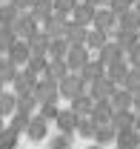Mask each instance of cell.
Listing matches in <instances>:
<instances>
[{"label": "cell", "mask_w": 140, "mask_h": 149, "mask_svg": "<svg viewBox=\"0 0 140 149\" xmlns=\"http://www.w3.org/2000/svg\"><path fill=\"white\" fill-rule=\"evenodd\" d=\"M15 95H17V92H15ZM17 109L35 112V109H40V100L35 97V92H23V95H17Z\"/></svg>", "instance_id": "31"}, {"label": "cell", "mask_w": 140, "mask_h": 149, "mask_svg": "<svg viewBox=\"0 0 140 149\" xmlns=\"http://www.w3.org/2000/svg\"><path fill=\"white\" fill-rule=\"evenodd\" d=\"M46 135H49V120L43 115H32V120L26 126V138L29 141H46Z\"/></svg>", "instance_id": "4"}, {"label": "cell", "mask_w": 140, "mask_h": 149, "mask_svg": "<svg viewBox=\"0 0 140 149\" xmlns=\"http://www.w3.org/2000/svg\"><path fill=\"white\" fill-rule=\"evenodd\" d=\"M129 92H140V69H134L132 66V72H129V77H126V83H123Z\"/></svg>", "instance_id": "35"}, {"label": "cell", "mask_w": 140, "mask_h": 149, "mask_svg": "<svg viewBox=\"0 0 140 149\" xmlns=\"http://www.w3.org/2000/svg\"><path fill=\"white\" fill-rule=\"evenodd\" d=\"M17 112V95L15 92H3L0 95V115L3 118H12Z\"/></svg>", "instance_id": "24"}, {"label": "cell", "mask_w": 140, "mask_h": 149, "mask_svg": "<svg viewBox=\"0 0 140 149\" xmlns=\"http://www.w3.org/2000/svg\"><path fill=\"white\" fill-rule=\"evenodd\" d=\"M49 149H71V132H60L49 138Z\"/></svg>", "instance_id": "34"}, {"label": "cell", "mask_w": 140, "mask_h": 149, "mask_svg": "<svg viewBox=\"0 0 140 149\" xmlns=\"http://www.w3.org/2000/svg\"><path fill=\"white\" fill-rule=\"evenodd\" d=\"M86 3H91V6H103L106 0H86Z\"/></svg>", "instance_id": "43"}, {"label": "cell", "mask_w": 140, "mask_h": 149, "mask_svg": "<svg viewBox=\"0 0 140 149\" xmlns=\"http://www.w3.org/2000/svg\"><path fill=\"white\" fill-rule=\"evenodd\" d=\"M26 69H32L37 77H43V74L49 72V60H46V55H43V52H32L29 63H26Z\"/></svg>", "instance_id": "22"}, {"label": "cell", "mask_w": 140, "mask_h": 149, "mask_svg": "<svg viewBox=\"0 0 140 149\" xmlns=\"http://www.w3.org/2000/svg\"><path fill=\"white\" fill-rule=\"evenodd\" d=\"M117 92V83L109 77V74H103V77H97L94 83H89V95L94 97V100H106V97H112V95Z\"/></svg>", "instance_id": "3"}, {"label": "cell", "mask_w": 140, "mask_h": 149, "mask_svg": "<svg viewBox=\"0 0 140 149\" xmlns=\"http://www.w3.org/2000/svg\"><path fill=\"white\" fill-rule=\"evenodd\" d=\"M17 43V32L15 26H0V52H9Z\"/></svg>", "instance_id": "28"}, {"label": "cell", "mask_w": 140, "mask_h": 149, "mask_svg": "<svg viewBox=\"0 0 140 149\" xmlns=\"http://www.w3.org/2000/svg\"><path fill=\"white\" fill-rule=\"evenodd\" d=\"M103 74H106V63L100 60V57H97V60H89L86 66L80 69V77H83L86 83H94V80L103 77Z\"/></svg>", "instance_id": "12"}, {"label": "cell", "mask_w": 140, "mask_h": 149, "mask_svg": "<svg viewBox=\"0 0 140 149\" xmlns=\"http://www.w3.org/2000/svg\"><path fill=\"white\" fill-rule=\"evenodd\" d=\"M83 92H89V83L80 77V72H69L63 80H60V97L74 100V97H80Z\"/></svg>", "instance_id": "2"}, {"label": "cell", "mask_w": 140, "mask_h": 149, "mask_svg": "<svg viewBox=\"0 0 140 149\" xmlns=\"http://www.w3.org/2000/svg\"><path fill=\"white\" fill-rule=\"evenodd\" d=\"M17 72H20V66H17V63H15L9 55L0 57V80H3V83H15Z\"/></svg>", "instance_id": "19"}, {"label": "cell", "mask_w": 140, "mask_h": 149, "mask_svg": "<svg viewBox=\"0 0 140 149\" xmlns=\"http://www.w3.org/2000/svg\"><path fill=\"white\" fill-rule=\"evenodd\" d=\"M94 141H97V143H103V146L117 143V129H114L112 123H100V129H97V135H94Z\"/></svg>", "instance_id": "26"}, {"label": "cell", "mask_w": 140, "mask_h": 149, "mask_svg": "<svg viewBox=\"0 0 140 149\" xmlns=\"http://www.w3.org/2000/svg\"><path fill=\"white\" fill-rule=\"evenodd\" d=\"M17 9H26V6H35V0H12Z\"/></svg>", "instance_id": "40"}, {"label": "cell", "mask_w": 140, "mask_h": 149, "mask_svg": "<svg viewBox=\"0 0 140 149\" xmlns=\"http://www.w3.org/2000/svg\"><path fill=\"white\" fill-rule=\"evenodd\" d=\"M37 80H40V77H37L32 69H26V66H23V69L17 72V77H15V83H12V86H15V92H17V95H23V92H35Z\"/></svg>", "instance_id": "5"}, {"label": "cell", "mask_w": 140, "mask_h": 149, "mask_svg": "<svg viewBox=\"0 0 140 149\" xmlns=\"http://www.w3.org/2000/svg\"><path fill=\"white\" fill-rule=\"evenodd\" d=\"M0 129H3V115H0Z\"/></svg>", "instance_id": "46"}, {"label": "cell", "mask_w": 140, "mask_h": 149, "mask_svg": "<svg viewBox=\"0 0 140 149\" xmlns=\"http://www.w3.org/2000/svg\"><path fill=\"white\" fill-rule=\"evenodd\" d=\"M97 129H100V123H97V120H94L91 115L80 118V123H77V135H80V138H86V141H94Z\"/></svg>", "instance_id": "21"}, {"label": "cell", "mask_w": 140, "mask_h": 149, "mask_svg": "<svg viewBox=\"0 0 140 149\" xmlns=\"http://www.w3.org/2000/svg\"><path fill=\"white\" fill-rule=\"evenodd\" d=\"M114 149H117V146H114Z\"/></svg>", "instance_id": "47"}, {"label": "cell", "mask_w": 140, "mask_h": 149, "mask_svg": "<svg viewBox=\"0 0 140 149\" xmlns=\"http://www.w3.org/2000/svg\"><path fill=\"white\" fill-rule=\"evenodd\" d=\"M80 118H83V115H77V112L69 106V109H60V115H57L54 123H57V129H60V132H71V135H74V132H77V123H80Z\"/></svg>", "instance_id": "6"}, {"label": "cell", "mask_w": 140, "mask_h": 149, "mask_svg": "<svg viewBox=\"0 0 140 149\" xmlns=\"http://www.w3.org/2000/svg\"><path fill=\"white\" fill-rule=\"evenodd\" d=\"M109 100H112L114 109H132V106H134V92H129L126 86H117V92L112 95Z\"/></svg>", "instance_id": "16"}, {"label": "cell", "mask_w": 140, "mask_h": 149, "mask_svg": "<svg viewBox=\"0 0 140 149\" xmlns=\"http://www.w3.org/2000/svg\"><path fill=\"white\" fill-rule=\"evenodd\" d=\"M69 40L66 37H52V46H49V57H66L69 55Z\"/></svg>", "instance_id": "32"}, {"label": "cell", "mask_w": 140, "mask_h": 149, "mask_svg": "<svg viewBox=\"0 0 140 149\" xmlns=\"http://www.w3.org/2000/svg\"><path fill=\"white\" fill-rule=\"evenodd\" d=\"M106 43H109V37H106V32L94 26V32H89V40H86V46L91 49V52H100V49H103Z\"/></svg>", "instance_id": "29"}, {"label": "cell", "mask_w": 140, "mask_h": 149, "mask_svg": "<svg viewBox=\"0 0 140 149\" xmlns=\"http://www.w3.org/2000/svg\"><path fill=\"white\" fill-rule=\"evenodd\" d=\"M3 86H6V83H3V80H0V95H3Z\"/></svg>", "instance_id": "45"}, {"label": "cell", "mask_w": 140, "mask_h": 149, "mask_svg": "<svg viewBox=\"0 0 140 149\" xmlns=\"http://www.w3.org/2000/svg\"><path fill=\"white\" fill-rule=\"evenodd\" d=\"M35 97L40 103H57L60 100V80H54L49 74H43L35 86Z\"/></svg>", "instance_id": "1"}, {"label": "cell", "mask_w": 140, "mask_h": 149, "mask_svg": "<svg viewBox=\"0 0 140 149\" xmlns=\"http://www.w3.org/2000/svg\"><path fill=\"white\" fill-rule=\"evenodd\" d=\"M66 40H69V46H86V40H89V32H86V26H80V23H71L69 29H66Z\"/></svg>", "instance_id": "17"}, {"label": "cell", "mask_w": 140, "mask_h": 149, "mask_svg": "<svg viewBox=\"0 0 140 149\" xmlns=\"http://www.w3.org/2000/svg\"><path fill=\"white\" fill-rule=\"evenodd\" d=\"M86 149H106V146H103V143H97V141H91V143H89Z\"/></svg>", "instance_id": "42"}, {"label": "cell", "mask_w": 140, "mask_h": 149, "mask_svg": "<svg viewBox=\"0 0 140 149\" xmlns=\"http://www.w3.org/2000/svg\"><path fill=\"white\" fill-rule=\"evenodd\" d=\"M117 149H140V129H123L117 132Z\"/></svg>", "instance_id": "13"}, {"label": "cell", "mask_w": 140, "mask_h": 149, "mask_svg": "<svg viewBox=\"0 0 140 149\" xmlns=\"http://www.w3.org/2000/svg\"><path fill=\"white\" fill-rule=\"evenodd\" d=\"M134 129H140V112H137V118H134Z\"/></svg>", "instance_id": "44"}, {"label": "cell", "mask_w": 140, "mask_h": 149, "mask_svg": "<svg viewBox=\"0 0 140 149\" xmlns=\"http://www.w3.org/2000/svg\"><path fill=\"white\" fill-rule=\"evenodd\" d=\"M91 118L97 120V123H112V118H114V106H112V100L106 97V100H94V106H91Z\"/></svg>", "instance_id": "8"}, {"label": "cell", "mask_w": 140, "mask_h": 149, "mask_svg": "<svg viewBox=\"0 0 140 149\" xmlns=\"http://www.w3.org/2000/svg\"><path fill=\"white\" fill-rule=\"evenodd\" d=\"M6 55L12 57L17 66H26V63H29V57H32V46H29V40H17V43H15Z\"/></svg>", "instance_id": "10"}, {"label": "cell", "mask_w": 140, "mask_h": 149, "mask_svg": "<svg viewBox=\"0 0 140 149\" xmlns=\"http://www.w3.org/2000/svg\"><path fill=\"white\" fill-rule=\"evenodd\" d=\"M129 63H132L134 69H140V40H137V43H134V49L129 52Z\"/></svg>", "instance_id": "39"}, {"label": "cell", "mask_w": 140, "mask_h": 149, "mask_svg": "<svg viewBox=\"0 0 140 149\" xmlns=\"http://www.w3.org/2000/svg\"><path fill=\"white\" fill-rule=\"evenodd\" d=\"M43 26H46L43 32H46L49 37H63V35H66V29H69V23H66V17H63V15H57V12H54V15H52L49 20H46Z\"/></svg>", "instance_id": "11"}, {"label": "cell", "mask_w": 140, "mask_h": 149, "mask_svg": "<svg viewBox=\"0 0 140 149\" xmlns=\"http://www.w3.org/2000/svg\"><path fill=\"white\" fill-rule=\"evenodd\" d=\"M69 106H71L74 112H77V115H83V118H86V115H91V106H94V97H91L89 92H83L80 97L69 100Z\"/></svg>", "instance_id": "23"}, {"label": "cell", "mask_w": 140, "mask_h": 149, "mask_svg": "<svg viewBox=\"0 0 140 149\" xmlns=\"http://www.w3.org/2000/svg\"><path fill=\"white\" fill-rule=\"evenodd\" d=\"M35 26H37V17H35V15H23V17L17 15V20H15V32L23 35V40H29V37L37 32Z\"/></svg>", "instance_id": "15"}, {"label": "cell", "mask_w": 140, "mask_h": 149, "mask_svg": "<svg viewBox=\"0 0 140 149\" xmlns=\"http://www.w3.org/2000/svg\"><path fill=\"white\" fill-rule=\"evenodd\" d=\"M74 23H80V26H89V23H94V9H91V3H86V6H74Z\"/></svg>", "instance_id": "25"}, {"label": "cell", "mask_w": 140, "mask_h": 149, "mask_svg": "<svg viewBox=\"0 0 140 149\" xmlns=\"http://www.w3.org/2000/svg\"><path fill=\"white\" fill-rule=\"evenodd\" d=\"M69 63H66V57H49V77H54V80H63L66 74H69Z\"/></svg>", "instance_id": "20"}, {"label": "cell", "mask_w": 140, "mask_h": 149, "mask_svg": "<svg viewBox=\"0 0 140 149\" xmlns=\"http://www.w3.org/2000/svg\"><path fill=\"white\" fill-rule=\"evenodd\" d=\"M134 118H137V112H134V109H114L112 126H114L117 132H123V129H132V126H134Z\"/></svg>", "instance_id": "9"}, {"label": "cell", "mask_w": 140, "mask_h": 149, "mask_svg": "<svg viewBox=\"0 0 140 149\" xmlns=\"http://www.w3.org/2000/svg\"><path fill=\"white\" fill-rule=\"evenodd\" d=\"M29 120H32V112H23V109H17L15 115H12V123H9V126H15L17 132H26Z\"/></svg>", "instance_id": "33"}, {"label": "cell", "mask_w": 140, "mask_h": 149, "mask_svg": "<svg viewBox=\"0 0 140 149\" xmlns=\"http://www.w3.org/2000/svg\"><path fill=\"white\" fill-rule=\"evenodd\" d=\"M94 26L103 29V32H109V29L114 26V9H100V12L94 15Z\"/></svg>", "instance_id": "30"}, {"label": "cell", "mask_w": 140, "mask_h": 149, "mask_svg": "<svg viewBox=\"0 0 140 149\" xmlns=\"http://www.w3.org/2000/svg\"><path fill=\"white\" fill-rule=\"evenodd\" d=\"M129 72H132V63H129V60H117V63H112V66L106 69V74H109L117 86H123V83H126Z\"/></svg>", "instance_id": "14"}, {"label": "cell", "mask_w": 140, "mask_h": 149, "mask_svg": "<svg viewBox=\"0 0 140 149\" xmlns=\"http://www.w3.org/2000/svg\"><path fill=\"white\" fill-rule=\"evenodd\" d=\"M134 112H140V92H134V106H132Z\"/></svg>", "instance_id": "41"}, {"label": "cell", "mask_w": 140, "mask_h": 149, "mask_svg": "<svg viewBox=\"0 0 140 149\" xmlns=\"http://www.w3.org/2000/svg\"><path fill=\"white\" fill-rule=\"evenodd\" d=\"M37 115H43L46 120H57V115H60V109H57V103H40V109H37Z\"/></svg>", "instance_id": "36"}, {"label": "cell", "mask_w": 140, "mask_h": 149, "mask_svg": "<svg viewBox=\"0 0 140 149\" xmlns=\"http://www.w3.org/2000/svg\"><path fill=\"white\" fill-rule=\"evenodd\" d=\"M17 138H20V132L15 126H3L0 129V149H15L17 146Z\"/></svg>", "instance_id": "27"}, {"label": "cell", "mask_w": 140, "mask_h": 149, "mask_svg": "<svg viewBox=\"0 0 140 149\" xmlns=\"http://www.w3.org/2000/svg\"><path fill=\"white\" fill-rule=\"evenodd\" d=\"M112 9H114V15H126L132 9V0H112Z\"/></svg>", "instance_id": "38"}, {"label": "cell", "mask_w": 140, "mask_h": 149, "mask_svg": "<svg viewBox=\"0 0 140 149\" xmlns=\"http://www.w3.org/2000/svg\"><path fill=\"white\" fill-rule=\"evenodd\" d=\"M77 0H54V12L57 15H66V12H74Z\"/></svg>", "instance_id": "37"}, {"label": "cell", "mask_w": 140, "mask_h": 149, "mask_svg": "<svg viewBox=\"0 0 140 149\" xmlns=\"http://www.w3.org/2000/svg\"><path fill=\"white\" fill-rule=\"evenodd\" d=\"M66 63H69L71 72H80L89 63V46H71L69 55H66Z\"/></svg>", "instance_id": "7"}, {"label": "cell", "mask_w": 140, "mask_h": 149, "mask_svg": "<svg viewBox=\"0 0 140 149\" xmlns=\"http://www.w3.org/2000/svg\"><path fill=\"white\" fill-rule=\"evenodd\" d=\"M123 55H126V52H123V46H120V43H106L103 49H100V60L106 63V69H109L112 63L123 60Z\"/></svg>", "instance_id": "18"}]
</instances>
